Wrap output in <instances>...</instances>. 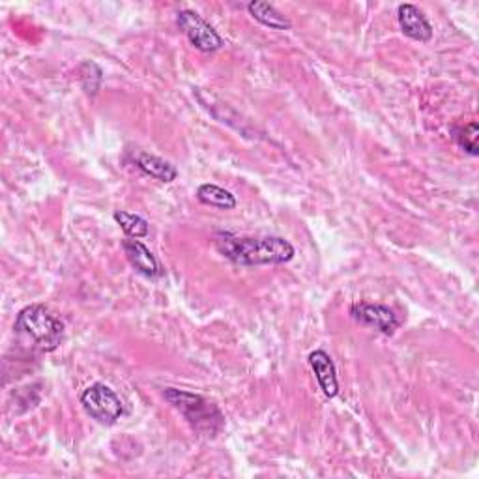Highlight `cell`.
Here are the masks:
<instances>
[{"label": "cell", "mask_w": 479, "mask_h": 479, "mask_svg": "<svg viewBox=\"0 0 479 479\" xmlns=\"http://www.w3.org/2000/svg\"><path fill=\"white\" fill-rule=\"evenodd\" d=\"M114 221H117L120 225V228L124 231L126 236L129 238H145L148 236L150 233V225L145 218L137 216V214H131V212H126V210H117V212L112 214Z\"/></svg>", "instance_id": "13"}, {"label": "cell", "mask_w": 479, "mask_h": 479, "mask_svg": "<svg viewBox=\"0 0 479 479\" xmlns=\"http://www.w3.org/2000/svg\"><path fill=\"white\" fill-rule=\"evenodd\" d=\"M128 161L131 165H136L139 170H143L145 175H148L150 178L160 180L163 184L175 182L178 177V169L170 161H167L156 154H148V152H145V150H129Z\"/></svg>", "instance_id": "7"}, {"label": "cell", "mask_w": 479, "mask_h": 479, "mask_svg": "<svg viewBox=\"0 0 479 479\" xmlns=\"http://www.w3.org/2000/svg\"><path fill=\"white\" fill-rule=\"evenodd\" d=\"M197 201L206 204V206H214L219 210H235L238 201L231 194V191L219 187L216 184H201L197 187Z\"/></svg>", "instance_id": "12"}, {"label": "cell", "mask_w": 479, "mask_h": 479, "mask_svg": "<svg viewBox=\"0 0 479 479\" xmlns=\"http://www.w3.org/2000/svg\"><path fill=\"white\" fill-rule=\"evenodd\" d=\"M247 12L252 13L255 21H259L262 27H268L272 30H291L293 23L291 19H286L274 4L262 3V0H253L247 4Z\"/></svg>", "instance_id": "11"}, {"label": "cell", "mask_w": 479, "mask_h": 479, "mask_svg": "<svg viewBox=\"0 0 479 479\" xmlns=\"http://www.w3.org/2000/svg\"><path fill=\"white\" fill-rule=\"evenodd\" d=\"M397 21L401 27V32L409 36L410 40L427 44L433 37V27L425 13L421 12L414 4H401L397 8Z\"/></svg>", "instance_id": "8"}, {"label": "cell", "mask_w": 479, "mask_h": 479, "mask_svg": "<svg viewBox=\"0 0 479 479\" xmlns=\"http://www.w3.org/2000/svg\"><path fill=\"white\" fill-rule=\"evenodd\" d=\"M455 133V141L457 145L461 146L465 152H468L470 156H477L479 154V146H477V139H479V126L477 122H470L465 126H458L453 129Z\"/></svg>", "instance_id": "15"}, {"label": "cell", "mask_w": 479, "mask_h": 479, "mask_svg": "<svg viewBox=\"0 0 479 479\" xmlns=\"http://www.w3.org/2000/svg\"><path fill=\"white\" fill-rule=\"evenodd\" d=\"M79 79H81V85H83V90L88 94V95H95L100 92L102 88V83H103V71L102 68L92 62V61H87L81 64L79 68Z\"/></svg>", "instance_id": "14"}, {"label": "cell", "mask_w": 479, "mask_h": 479, "mask_svg": "<svg viewBox=\"0 0 479 479\" xmlns=\"http://www.w3.org/2000/svg\"><path fill=\"white\" fill-rule=\"evenodd\" d=\"M13 330L30 337L37 347L45 352H53L61 347L64 339V322L56 318L47 308L40 303L29 305L15 318Z\"/></svg>", "instance_id": "3"}, {"label": "cell", "mask_w": 479, "mask_h": 479, "mask_svg": "<svg viewBox=\"0 0 479 479\" xmlns=\"http://www.w3.org/2000/svg\"><path fill=\"white\" fill-rule=\"evenodd\" d=\"M85 412L102 425H114L124 416V402L112 388L95 382L81 395Z\"/></svg>", "instance_id": "4"}, {"label": "cell", "mask_w": 479, "mask_h": 479, "mask_svg": "<svg viewBox=\"0 0 479 479\" xmlns=\"http://www.w3.org/2000/svg\"><path fill=\"white\" fill-rule=\"evenodd\" d=\"M351 315L356 322L368 326V328H375L384 335H393L395 330L401 326V318L397 313L382 303H371V301H359L351 308Z\"/></svg>", "instance_id": "6"}, {"label": "cell", "mask_w": 479, "mask_h": 479, "mask_svg": "<svg viewBox=\"0 0 479 479\" xmlns=\"http://www.w3.org/2000/svg\"><path fill=\"white\" fill-rule=\"evenodd\" d=\"M163 397L172 409H177L184 416L191 429L201 436L214 438L223 431L225 416L212 401L178 388H165Z\"/></svg>", "instance_id": "2"}, {"label": "cell", "mask_w": 479, "mask_h": 479, "mask_svg": "<svg viewBox=\"0 0 479 479\" xmlns=\"http://www.w3.org/2000/svg\"><path fill=\"white\" fill-rule=\"evenodd\" d=\"M122 249H124L129 264L136 268V272H139L141 276H145L148 279H158L163 276L160 260L141 240L128 238L122 242Z\"/></svg>", "instance_id": "9"}, {"label": "cell", "mask_w": 479, "mask_h": 479, "mask_svg": "<svg viewBox=\"0 0 479 479\" xmlns=\"http://www.w3.org/2000/svg\"><path fill=\"white\" fill-rule=\"evenodd\" d=\"M310 366L315 373V378L318 382V386L322 393L334 399L339 395V378H337V369L332 356L326 351H313L310 354Z\"/></svg>", "instance_id": "10"}, {"label": "cell", "mask_w": 479, "mask_h": 479, "mask_svg": "<svg viewBox=\"0 0 479 479\" xmlns=\"http://www.w3.org/2000/svg\"><path fill=\"white\" fill-rule=\"evenodd\" d=\"M218 252L240 266L286 264L296 255L294 245L281 236H238L233 233H216Z\"/></svg>", "instance_id": "1"}, {"label": "cell", "mask_w": 479, "mask_h": 479, "mask_svg": "<svg viewBox=\"0 0 479 479\" xmlns=\"http://www.w3.org/2000/svg\"><path fill=\"white\" fill-rule=\"evenodd\" d=\"M177 25L187 37L189 44L202 53H216L225 45L223 37L218 34V30L195 12L191 10L178 12Z\"/></svg>", "instance_id": "5"}]
</instances>
